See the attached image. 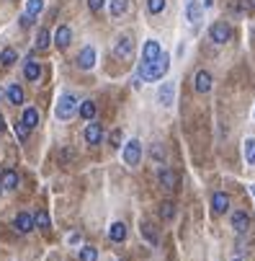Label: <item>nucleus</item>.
Wrapping results in <instances>:
<instances>
[{
	"mask_svg": "<svg viewBox=\"0 0 255 261\" xmlns=\"http://www.w3.org/2000/svg\"><path fill=\"white\" fill-rule=\"evenodd\" d=\"M126 8H129V0H111V16H114V19L124 16Z\"/></svg>",
	"mask_w": 255,
	"mask_h": 261,
	"instance_id": "nucleus-23",
	"label": "nucleus"
},
{
	"mask_svg": "<svg viewBox=\"0 0 255 261\" xmlns=\"http://www.w3.org/2000/svg\"><path fill=\"white\" fill-rule=\"evenodd\" d=\"M232 261H240V259H232Z\"/></svg>",
	"mask_w": 255,
	"mask_h": 261,
	"instance_id": "nucleus-40",
	"label": "nucleus"
},
{
	"mask_svg": "<svg viewBox=\"0 0 255 261\" xmlns=\"http://www.w3.org/2000/svg\"><path fill=\"white\" fill-rule=\"evenodd\" d=\"M21 122L26 124L29 130H34L36 124H39V109H34V106H29V109H23V116H21Z\"/></svg>",
	"mask_w": 255,
	"mask_h": 261,
	"instance_id": "nucleus-19",
	"label": "nucleus"
},
{
	"mask_svg": "<svg viewBox=\"0 0 255 261\" xmlns=\"http://www.w3.org/2000/svg\"><path fill=\"white\" fill-rule=\"evenodd\" d=\"M16 60H18L16 49H11V47H8V49H3V52H0V62H3L5 67H11V65H13Z\"/></svg>",
	"mask_w": 255,
	"mask_h": 261,
	"instance_id": "nucleus-29",
	"label": "nucleus"
},
{
	"mask_svg": "<svg viewBox=\"0 0 255 261\" xmlns=\"http://www.w3.org/2000/svg\"><path fill=\"white\" fill-rule=\"evenodd\" d=\"M23 75H26V80H39L41 78V65L39 62H34V60H26V65H23Z\"/></svg>",
	"mask_w": 255,
	"mask_h": 261,
	"instance_id": "nucleus-17",
	"label": "nucleus"
},
{
	"mask_svg": "<svg viewBox=\"0 0 255 261\" xmlns=\"http://www.w3.org/2000/svg\"><path fill=\"white\" fill-rule=\"evenodd\" d=\"M230 37H232V29L224 21H216V23H212V29H209V39L214 44H227Z\"/></svg>",
	"mask_w": 255,
	"mask_h": 261,
	"instance_id": "nucleus-3",
	"label": "nucleus"
},
{
	"mask_svg": "<svg viewBox=\"0 0 255 261\" xmlns=\"http://www.w3.org/2000/svg\"><path fill=\"white\" fill-rule=\"evenodd\" d=\"M49 42H52L49 31H47V29H39V34H36V49H47Z\"/></svg>",
	"mask_w": 255,
	"mask_h": 261,
	"instance_id": "nucleus-26",
	"label": "nucleus"
},
{
	"mask_svg": "<svg viewBox=\"0 0 255 261\" xmlns=\"http://www.w3.org/2000/svg\"><path fill=\"white\" fill-rule=\"evenodd\" d=\"M78 109H80V116L90 122V119L96 116V101H83V104L78 106Z\"/></svg>",
	"mask_w": 255,
	"mask_h": 261,
	"instance_id": "nucleus-22",
	"label": "nucleus"
},
{
	"mask_svg": "<svg viewBox=\"0 0 255 261\" xmlns=\"http://www.w3.org/2000/svg\"><path fill=\"white\" fill-rule=\"evenodd\" d=\"M108 238H111L114 243H121L126 238V225L124 222H114L111 228H108Z\"/></svg>",
	"mask_w": 255,
	"mask_h": 261,
	"instance_id": "nucleus-20",
	"label": "nucleus"
},
{
	"mask_svg": "<svg viewBox=\"0 0 255 261\" xmlns=\"http://www.w3.org/2000/svg\"><path fill=\"white\" fill-rule=\"evenodd\" d=\"M78 106H80V104H78V98L72 96V93H62L59 101H57V109H54V114H57V119L67 122V119H72V116H75Z\"/></svg>",
	"mask_w": 255,
	"mask_h": 261,
	"instance_id": "nucleus-2",
	"label": "nucleus"
},
{
	"mask_svg": "<svg viewBox=\"0 0 255 261\" xmlns=\"http://www.w3.org/2000/svg\"><path fill=\"white\" fill-rule=\"evenodd\" d=\"M160 186L168 189V192H173V189L178 186V174H176V171L162 168V171H160Z\"/></svg>",
	"mask_w": 255,
	"mask_h": 261,
	"instance_id": "nucleus-16",
	"label": "nucleus"
},
{
	"mask_svg": "<svg viewBox=\"0 0 255 261\" xmlns=\"http://www.w3.org/2000/svg\"><path fill=\"white\" fill-rule=\"evenodd\" d=\"M168 67H170V57L162 52L157 60L142 62V65H139V78H142V80H160L162 75L168 73Z\"/></svg>",
	"mask_w": 255,
	"mask_h": 261,
	"instance_id": "nucleus-1",
	"label": "nucleus"
},
{
	"mask_svg": "<svg viewBox=\"0 0 255 261\" xmlns=\"http://www.w3.org/2000/svg\"><path fill=\"white\" fill-rule=\"evenodd\" d=\"M139 230H142V236L147 238L152 246H157V233H155V228H152L150 222H142V228H139Z\"/></svg>",
	"mask_w": 255,
	"mask_h": 261,
	"instance_id": "nucleus-27",
	"label": "nucleus"
},
{
	"mask_svg": "<svg viewBox=\"0 0 255 261\" xmlns=\"http://www.w3.org/2000/svg\"><path fill=\"white\" fill-rule=\"evenodd\" d=\"M227 207H230V196H227L224 192H214L212 194V212L214 215H224Z\"/></svg>",
	"mask_w": 255,
	"mask_h": 261,
	"instance_id": "nucleus-10",
	"label": "nucleus"
},
{
	"mask_svg": "<svg viewBox=\"0 0 255 261\" xmlns=\"http://www.w3.org/2000/svg\"><path fill=\"white\" fill-rule=\"evenodd\" d=\"M70 42H72L70 26H59V29L54 31V44H57L59 49H67V47H70Z\"/></svg>",
	"mask_w": 255,
	"mask_h": 261,
	"instance_id": "nucleus-15",
	"label": "nucleus"
},
{
	"mask_svg": "<svg viewBox=\"0 0 255 261\" xmlns=\"http://www.w3.org/2000/svg\"><path fill=\"white\" fill-rule=\"evenodd\" d=\"M201 13L204 11H201V5H198V0H188V3H186V16H188V21H191L194 29L201 23Z\"/></svg>",
	"mask_w": 255,
	"mask_h": 261,
	"instance_id": "nucleus-11",
	"label": "nucleus"
},
{
	"mask_svg": "<svg viewBox=\"0 0 255 261\" xmlns=\"http://www.w3.org/2000/svg\"><path fill=\"white\" fill-rule=\"evenodd\" d=\"M103 3H106V0H88V8H90L93 13H98V11L103 8Z\"/></svg>",
	"mask_w": 255,
	"mask_h": 261,
	"instance_id": "nucleus-35",
	"label": "nucleus"
},
{
	"mask_svg": "<svg viewBox=\"0 0 255 261\" xmlns=\"http://www.w3.org/2000/svg\"><path fill=\"white\" fill-rule=\"evenodd\" d=\"M212 83H214V78H212L209 70H198L196 78H194V88L198 93H209V91H212Z\"/></svg>",
	"mask_w": 255,
	"mask_h": 261,
	"instance_id": "nucleus-6",
	"label": "nucleus"
},
{
	"mask_svg": "<svg viewBox=\"0 0 255 261\" xmlns=\"http://www.w3.org/2000/svg\"><path fill=\"white\" fill-rule=\"evenodd\" d=\"M80 261H98V248L83 246V248H80Z\"/></svg>",
	"mask_w": 255,
	"mask_h": 261,
	"instance_id": "nucleus-28",
	"label": "nucleus"
},
{
	"mask_svg": "<svg viewBox=\"0 0 255 261\" xmlns=\"http://www.w3.org/2000/svg\"><path fill=\"white\" fill-rule=\"evenodd\" d=\"M3 130H5V119L0 116V132H3Z\"/></svg>",
	"mask_w": 255,
	"mask_h": 261,
	"instance_id": "nucleus-38",
	"label": "nucleus"
},
{
	"mask_svg": "<svg viewBox=\"0 0 255 261\" xmlns=\"http://www.w3.org/2000/svg\"><path fill=\"white\" fill-rule=\"evenodd\" d=\"M173 98H176V86H173V83H162V88L157 91L160 106H173Z\"/></svg>",
	"mask_w": 255,
	"mask_h": 261,
	"instance_id": "nucleus-14",
	"label": "nucleus"
},
{
	"mask_svg": "<svg viewBox=\"0 0 255 261\" xmlns=\"http://www.w3.org/2000/svg\"><path fill=\"white\" fill-rule=\"evenodd\" d=\"M121 140H124L121 130H114V132H111V148H121Z\"/></svg>",
	"mask_w": 255,
	"mask_h": 261,
	"instance_id": "nucleus-34",
	"label": "nucleus"
},
{
	"mask_svg": "<svg viewBox=\"0 0 255 261\" xmlns=\"http://www.w3.org/2000/svg\"><path fill=\"white\" fill-rule=\"evenodd\" d=\"M142 160V142L139 140H129L124 145V163L126 166H137Z\"/></svg>",
	"mask_w": 255,
	"mask_h": 261,
	"instance_id": "nucleus-4",
	"label": "nucleus"
},
{
	"mask_svg": "<svg viewBox=\"0 0 255 261\" xmlns=\"http://www.w3.org/2000/svg\"><path fill=\"white\" fill-rule=\"evenodd\" d=\"M253 194H255V186H253Z\"/></svg>",
	"mask_w": 255,
	"mask_h": 261,
	"instance_id": "nucleus-41",
	"label": "nucleus"
},
{
	"mask_svg": "<svg viewBox=\"0 0 255 261\" xmlns=\"http://www.w3.org/2000/svg\"><path fill=\"white\" fill-rule=\"evenodd\" d=\"M31 23H34V16L23 13V16H21V26H31Z\"/></svg>",
	"mask_w": 255,
	"mask_h": 261,
	"instance_id": "nucleus-37",
	"label": "nucleus"
},
{
	"mask_svg": "<svg viewBox=\"0 0 255 261\" xmlns=\"http://www.w3.org/2000/svg\"><path fill=\"white\" fill-rule=\"evenodd\" d=\"M230 222H232L235 233H248L250 230V215L248 212H235Z\"/></svg>",
	"mask_w": 255,
	"mask_h": 261,
	"instance_id": "nucleus-13",
	"label": "nucleus"
},
{
	"mask_svg": "<svg viewBox=\"0 0 255 261\" xmlns=\"http://www.w3.org/2000/svg\"><path fill=\"white\" fill-rule=\"evenodd\" d=\"M162 8H165V0H147V11L155 16V13H160Z\"/></svg>",
	"mask_w": 255,
	"mask_h": 261,
	"instance_id": "nucleus-33",
	"label": "nucleus"
},
{
	"mask_svg": "<svg viewBox=\"0 0 255 261\" xmlns=\"http://www.w3.org/2000/svg\"><path fill=\"white\" fill-rule=\"evenodd\" d=\"M93 65H96V49L93 47H83L80 55H78V67L80 70H90Z\"/></svg>",
	"mask_w": 255,
	"mask_h": 261,
	"instance_id": "nucleus-9",
	"label": "nucleus"
},
{
	"mask_svg": "<svg viewBox=\"0 0 255 261\" xmlns=\"http://www.w3.org/2000/svg\"><path fill=\"white\" fill-rule=\"evenodd\" d=\"M245 160H248L250 166H255V140L245 142Z\"/></svg>",
	"mask_w": 255,
	"mask_h": 261,
	"instance_id": "nucleus-30",
	"label": "nucleus"
},
{
	"mask_svg": "<svg viewBox=\"0 0 255 261\" xmlns=\"http://www.w3.org/2000/svg\"><path fill=\"white\" fill-rule=\"evenodd\" d=\"M8 101H11L13 106H18V104H23V88L21 86H8Z\"/></svg>",
	"mask_w": 255,
	"mask_h": 261,
	"instance_id": "nucleus-21",
	"label": "nucleus"
},
{
	"mask_svg": "<svg viewBox=\"0 0 255 261\" xmlns=\"http://www.w3.org/2000/svg\"><path fill=\"white\" fill-rule=\"evenodd\" d=\"M83 137H85L88 145H101V140H103V127H101V124H96V122H90L88 127H85V132H83Z\"/></svg>",
	"mask_w": 255,
	"mask_h": 261,
	"instance_id": "nucleus-7",
	"label": "nucleus"
},
{
	"mask_svg": "<svg viewBox=\"0 0 255 261\" xmlns=\"http://www.w3.org/2000/svg\"><path fill=\"white\" fill-rule=\"evenodd\" d=\"M18 181H21V178H18V174L13 168H5L3 176H0V186H3V189H16Z\"/></svg>",
	"mask_w": 255,
	"mask_h": 261,
	"instance_id": "nucleus-18",
	"label": "nucleus"
},
{
	"mask_svg": "<svg viewBox=\"0 0 255 261\" xmlns=\"http://www.w3.org/2000/svg\"><path fill=\"white\" fill-rule=\"evenodd\" d=\"M162 155H165V152H162L160 145H157V148H152V158H155V160H162Z\"/></svg>",
	"mask_w": 255,
	"mask_h": 261,
	"instance_id": "nucleus-36",
	"label": "nucleus"
},
{
	"mask_svg": "<svg viewBox=\"0 0 255 261\" xmlns=\"http://www.w3.org/2000/svg\"><path fill=\"white\" fill-rule=\"evenodd\" d=\"M248 3H250V5H253V8H255V0H248Z\"/></svg>",
	"mask_w": 255,
	"mask_h": 261,
	"instance_id": "nucleus-39",
	"label": "nucleus"
},
{
	"mask_svg": "<svg viewBox=\"0 0 255 261\" xmlns=\"http://www.w3.org/2000/svg\"><path fill=\"white\" fill-rule=\"evenodd\" d=\"M34 225H36V228H41V230H49L52 220H49V215L41 210V212H36V215H34Z\"/></svg>",
	"mask_w": 255,
	"mask_h": 261,
	"instance_id": "nucleus-25",
	"label": "nucleus"
},
{
	"mask_svg": "<svg viewBox=\"0 0 255 261\" xmlns=\"http://www.w3.org/2000/svg\"><path fill=\"white\" fill-rule=\"evenodd\" d=\"M29 132H31V130L26 127L23 122H16V137L21 140V142H26V140H29Z\"/></svg>",
	"mask_w": 255,
	"mask_h": 261,
	"instance_id": "nucleus-32",
	"label": "nucleus"
},
{
	"mask_svg": "<svg viewBox=\"0 0 255 261\" xmlns=\"http://www.w3.org/2000/svg\"><path fill=\"white\" fill-rule=\"evenodd\" d=\"M114 55L119 57V60H129V57L134 55V42H132V37H119V39H116Z\"/></svg>",
	"mask_w": 255,
	"mask_h": 261,
	"instance_id": "nucleus-5",
	"label": "nucleus"
},
{
	"mask_svg": "<svg viewBox=\"0 0 255 261\" xmlns=\"http://www.w3.org/2000/svg\"><path fill=\"white\" fill-rule=\"evenodd\" d=\"M160 218L165 220V222L176 218V204H173V202H162L160 204Z\"/></svg>",
	"mask_w": 255,
	"mask_h": 261,
	"instance_id": "nucleus-24",
	"label": "nucleus"
},
{
	"mask_svg": "<svg viewBox=\"0 0 255 261\" xmlns=\"http://www.w3.org/2000/svg\"><path fill=\"white\" fill-rule=\"evenodd\" d=\"M41 8H44V0H29V3H26V13L36 16V13H41Z\"/></svg>",
	"mask_w": 255,
	"mask_h": 261,
	"instance_id": "nucleus-31",
	"label": "nucleus"
},
{
	"mask_svg": "<svg viewBox=\"0 0 255 261\" xmlns=\"http://www.w3.org/2000/svg\"><path fill=\"white\" fill-rule=\"evenodd\" d=\"M160 55H162V47H160V42L150 39L147 44H144V49H142V62H152V60H157Z\"/></svg>",
	"mask_w": 255,
	"mask_h": 261,
	"instance_id": "nucleus-12",
	"label": "nucleus"
},
{
	"mask_svg": "<svg viewBox=\"0 0 255 261\" xmlns=\"http://www.w3.org/2000/svg\"><path fill=\"white\" fill-rule=\"evenodd\" d=\"M13 228H16L18 233H31L36 225H34V218H31L29 212H18L16 220H13Z\"/></svg>",
	"mask_w": 255,
	"mask_h": 261,
	"instance_id": "nucleus-8",
	"label": "nucleus"
}]
</instances>
